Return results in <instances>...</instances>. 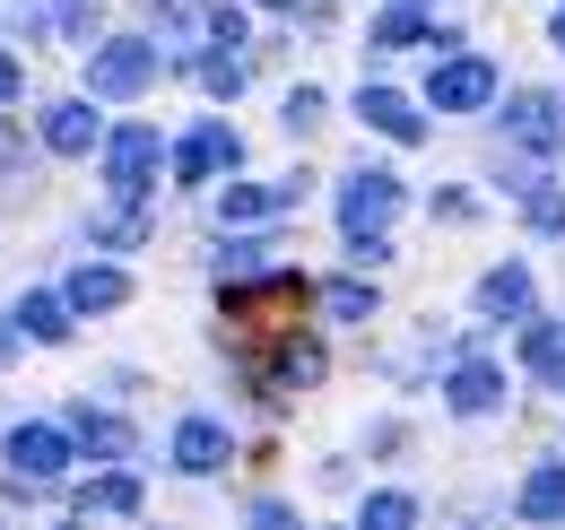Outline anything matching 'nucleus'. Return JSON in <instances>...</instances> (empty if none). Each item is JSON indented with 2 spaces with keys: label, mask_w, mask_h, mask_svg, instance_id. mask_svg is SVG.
<instances>
[{
  "label": "nucleus",
  "mask_w": 565,
  "mask_h": 530,
  "mask_svg": "<svg viewBox=\"0 0 565 530\" xmlns=\"http://www.w3.org/2000/svg\"><path fill=\"white\" fill-rule=\"evenodd\" d=\"M513 139L540 148V157L565 148V105H557V96H513Z\"/></svg>",
  "instance_id": "6"
},
{
  "label": "nucleus",
  "mask_w": 565,
  "mask_h": 530,
  "mask_svg": "<svg viewBox=\"0 0 565 530\" xmlns=\"http://www.w3.org/2000/svg\"><path fill=\"white\" fill-rule=\"evenodd\" d=\"M522 357H531V374H540V383H565V331H548V322H531V339H522Z\"/></svg>",
  "instance_id": "15"
},
{
  "label": "nucleus",
  "mask_w": 565,
  "mask_h": 530,
  "mask_svg": "<svg viewBox=\"0 0 565 530\" xmlns=\"http://www.w3.org/2000/svg\"><path fill=\"white\" fill-rule=\"evenodd\" d=\"M322 305H331L340 322H365V314H374V287H365V278H331V287H322Z\"/></svg>",
  "instance_id": "19"
},
{
  "label": "nucleus",
  "mask_w": 565,
  "mask_h": 530,
  "mask_svg": "<svg viewBox=\"0 0 565 530\" xmlns=\"http://www.w3.org/2000/svg\"><path fill=\"white\" fill-rule=\"evenodd\" d=\"M217 166H235V131H226V123L192 131V139H183V157H174V174H183V183H210Z\"/></svg>",
  "instance_id": "7"
},
{
  "label": "nucleus",
  "mask_w": 565,
  "mask_h": 530,
  "mask_svg": "<svg viewBox=\"0 0 565 530\" xmlns=\"http://www.w3.org/2000/svg\"><path fill=\"white\" fill-rule=\"evenodd\" d=\"M71 435H78V444H87V453H105V462H114V453H131V435H122L114 417H87V409H78V417H71Z\"/></svg>",
  "instance_id": "18"
},
{
  "label": "nucleus",
  "mask_w": 565,
  "mask_h": 530,
  "mask_svg": "<svg viewBox=\"0 0 565 530\" xmlns=\"http://www.w3.org/2000/svg\"><path fill=\"white\" fill-rule=\"evenodd\" d=\"M78 505H87V513H140V478H96Z\"/></svg>",
  "instance_id": "17"
},
{
  "label": "nucleus",
  "mask_w": 565,
  "mask_h": 530,
  "mask_svg": "<svg viewBox=\"0 0 565 530\" xmlns=\"http://www.w3.org/2000/svg\"><path fill=\"white\" fill-rule=\"evenodd\" d=\"M201 87H210V96H235V87H244V62H235V53H210V62H201Z\"/></svg>",
  "instance_id": "23"
},
{
  "label": "nucleus",
  "mask_w": 565,
  "mask_h": 530,
  "mask_svg": "<svg viewBox=\"0 0 565 530\" xmlns=\"http://www.w3.org/2000/svg\"><path fill=\"white\" fill-rule=\"evenodd\" d=\"M105 174H114V192L140 200L148 174H157V131H114V148H105Z\"/></svg>",
  "instance_id": "3"
},
{
  "label": "nucleus",
  "mask_w": 565,
  "mask_h": 530,
  "mask_svg": "<svg viewBox=\"0 0 565 530\" xmlns=\"http://www.w3.org/2000/svg\"><path fill=\"white\" fill-rule=\"evenodd\" d=\"M356 114H365L383 139H418V131H426L418 105H409V96H392V87H365V96H356Z\"/></svg>",
  "instance_id": "9"
},
{
  "label": "nucleus",
  "mask_w": 565,
  "mask_h": 530,
  "mask_svg": "<svg viewBox=\"0 0 565 530\" xmlns=\"http://www.w3.org/2000/svg\"><path fill=\"white\" fill-rule=\"evenodd\" d=\"M296 200H305V174H287V183H235V192L217 200V209H226V226H235V218H270V209H296Z\"/></svg>",
  "instance_id": "8"
},
{
  "label": "nucleus",
  "mask_w": 565,
  "mask_h": 530,
  "mask_svg": "<svg viewBox=\"0 0 565 530\" xmlns=\"http://www.w3.org/2000/svg\"><path fill=\"white\" fill-rule=\"evenodd\" d=\"M18 322H26L35 339H62V331H71V305H62V296H26V314H18Z\"/></svg>",
  "instance_id": "20"
},
{
  "label": "nucleus",
  "mask_w": 565,
  "mask_h": 530,
  "mask_svg": "<svg viewBox=\"0 0 565 530\" xmlns=\"http://www.w3.org/2000/svg\"><path fill=\"white\" fill-rule=\"evenodd\" d=\"M488 96H495L488 62H444L435 70V114H470V105H488Z\"/></svg>",
  "instance_id": "4"
},
{
  "label": "nucleus",
  "mask_w": 565,
  "mask_h": 530,
  "mask_svg": "<svg viewBox=\"0 0 565 530\" xmlns=\"http://www.w3.org/2000/svg\"><path fill=\"white\" fill-rule=\"evenodd\" d=\"M495 400H504L495 365H461V374H452V409H461V417H479V409H495Z\"/></svg>",
  "instance_id": "13"
},
{
  "label": "nucleus",
  "mask_w": 565,
  "mask_h": 530,
  "mask_svg": "<svg viewBox=\"0 0 565 530\" xmlns=\"http://www.w3.org/2000/svg\"><path fill=\"white\" fill-rule=\"evenodd\" d=\"M522 513H531V522H565V469H540V478L522 487Z\"/></svg>",
  "instance_id": "16"
},
{
  "label": "nucleus",
  "mask_w": 565,
  "mask_h": 530,
  "mask_svg": "<svg viewBox=\"0 0 565 530\" xmlns=\"http://www.w3.org/2000/svg\"><path fill=\"white\" fill-rule=\"evenodd\" d=\"M409 513H418L409 496H374V505H365V522H374V530H401V522H409Z\"/></svg>",
  "instance_id": "24"
},
{
  "label": "nucleus",
  "mask_w": 565,
  "mask_h": 530,
  "mask_svg": "<svg viewBox=\"0 0 565 530\" xmlns=\"http://www.w3.org/2000/svg\"><path fill=\"white\" fill-rule=\"evenodd\" d=\"M9 348H18V331H9V322H0V365H9Z\"/></svg>",
  "instance_id": "27"
},
{
  "label": "nucleus",
  "mask_w": 565,
  "mask_h": 530,
  "mask_svg": "<svg viewBox=\"0 0 565 530\" xmlns=\"http://www.w3.org/2000/svg\"><path fill=\"white\" fill-rule=\"evenodd\" d=\"M479 305H488V314H513V322H522V314H531V269H488V278H479Z\"/></svg>",
  "instance_id": "11"
},
{
  "label": "nucleus",
  "mask_w": 565,
  "mask_h": 530,
  "mask_svg": "<svg viewBox=\"0 0 565 530\" xmlns=\"http://www.w3.org/2000/svg\"><path fill=\"white\" fill-rule=\"evenodd\" d=\"M174 462L192 469V478H201V469H217V462H226V426H217V417H183V435H174Z\"/></svg>",
  "instance_id": "10"
},
{
  "label": "nucleus",
  "mask_w": 565,
  "mask_h": 530,
  "mask_svg": "<svg viewBox=\"0 0 565 530\" xmlns=\"http://www.w3.org/2000/svg\"><path fill=\"white\" fill-rule=\"evenodd\" d=\"M44 139H53L62 157H78V148H96V114H87V105H53V123H44Z\"/></svg>",
  "instance_id": "14"
},
{
  "label": "nucleus",
  "mask_w": 565,
  "mask_h": 530,
  "mask_svg": "<svg viewBox=\"0 0 565 530\" xmlns=\"http://www.w3.org/2000/svg\"><path fill=\"white\" fill-rule=\"evenodd\" d=\"M262 9H296V0H262Z\"/></svg>",
  "instance_id": "29"
},
{
  "label": "nucleus",
  "mask_w": 565,
  "mask_h": 530,
  "mask_svg": "<svg viewBox=\"0 0 565 530\" xmlns=\"http://www.w3.org/2000/svg\"><path fill=\"white\" fill-rule=\"evenodd\" d=\"M305 123H322V96H313V87H296V96H287V131H305Z\"/></svg>",
  "instance_id": "25"
},
{
  "label": "nucleus",
  "mask_w": 565,
  "mask_h": 530,
  "mask_svg": "<svg viewBox=\"0 0 565 530\" xmlns=\"http://www.w3.org/2000/svg\"><path fill=\"white\" fill-rule=\"evenodd\" d=\"M122 296H131L122 269H78V278H71V305H78V314H114Z\"/></svg>",
  "instance_id": "12"
},
{
  "label": "nucleus",
  "mask_w": 565,
  "mask_h": 530,
  "mask_svg": "<svg viewBox=\"0 0 565 530\" xmlns=\"http://www.w3.org/2000/svg\"><path fill=\"white\" fill-rule=\"evenodd\" d=\"M548 35H557V53H565V9H557V26H548Z\"/></svg>",
  "instance_id": "28"
},
{
  "label": "nucleus",
  "mask_w": 565,
  "mask_h": 530,
  "mask_svg": "<svg viewBox=\"0 0 565 530\" xmlns=\"http://www.w3.org/2000/svg\"><path fill=\"white\" fill-rule=\"evenodd\" d=\"M374 44H383V53H409V44H418V9H392V18L374 26Z\"/></svg>",
  "instance_id": "22"
},
{
  "label": "nucleus",
  "mask_w": 565,
  "mask_h": 530,
  "mask_svg": "<svg viewBox=\"0 0 565 530\" xmlns=\"http://www.w3.org/2000/svg\"><path fill=\"white\" fill-rule=\"evenodd\" d=\"M9 96H18V62L0 53V105H9Z\"/></svg>",
  "instance_id": "26"
},
{
  "label": "nucleus",
  "mask_w": 565,
  "mask_h": 530,
  "mask_svg": "<svg viewBox=\"0 0 565 530\" xmlns=\"http://www.w3.org/2000/svg\"><path fill=\"white\" fill-rule=\"evenodd\" d=\"M157 78V44H105L87 62V96H140Z\"/></svg>",
  "instance_id": "1"
},
{
  "label": "nucleus",
  "mask_w": 565,
  "mask_h": 530,
  "mask_svg": "<svg viewBox=\"0 0 565 530\" xmlns=\"http://www.w3.org/2000/svg\"><path fill=\"white\" fill-rule=\"evenodd\" d=\"M522 209H531V226H540V235H565V192L531 183V192H522Z\"/></svg>",
  "instance_id": "21"
},
{
  "label": "nucleus",
  "mask_w": 565,
  "mask_h": 530,
  "mask_svg": "<svg viewBox=\"0 0 565 530\" xmlns=\"http://www.w3.org/2000/svg\"><path fill=\"white\" fill-rule=\"evenodd\" d=\"M392 209H401V183H392V174H349V192H340V226H349L356 244H365V235H383V226H392Z\"/></svg>",
  "instance_id": "2"
},
{
  "label": "nucleus",
  "mask_w": 565,
  "mask_h": 530,
  "mask_svg": "<svg viewBox=\"0 0 565 530\" xmlns=\"http://www.w3.org/2000/svg\"><path fill=\"white\" fill-rule=\"evenodd\" d=\"M9 462H18V478H62L71 435H53V426H18V435H9Z\"/></svg>",
  "instance_id": "5"
}]
</instances>
